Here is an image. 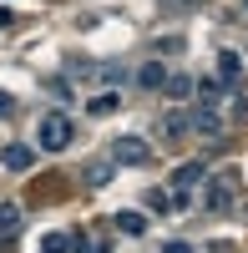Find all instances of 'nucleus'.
<instances>
[{
	"label": "nucleus",
	"mask_w": 248,
	"mask_h": 253,
	"mask_svg": "<svg viewBox=\"0 0 248 253\" xmlns=\"http://www.w3.org/2000/svg\"><path fill=\"white\" fill-rule=\"evenodd\" d=\"M71 117L66 112H46L41 117V126H36V142H41V152H66L71 147Z\"/></svg>",
	"instance_id": "nucleus-1"
},
{
	"label": "nucleus",
	"mask_w": 248,
	"mask_h": 253,
	"mask_svg": "<svg viewBox=\"0 0 248 253\" xmlns=\"http://www.w3.org/2000/svg\"><path fill=\"white\" fill-rule=\"evenodd\" d=\"M233 193H238V182H233V172H223V177H208L203 182V208H208V213H228L233 208Z\"/></svg>",
	"instance_id": "nucleus-2"
},
{
	"label": "nucleus",
	"mask_w": 248,
	"mask_h": 253,
	"mask_svg": "<svg viewBox=\"0 0 248 253\" xmlns=\"http://www.w3.org/2000/svg\"><path fill=\"white\" fill-rule=\"evenodd\" d=\"M147 157H152V147L142 142V137H117V142H112V162H132V167H142Z\"/></svg>",
	"instance_id": "nucleus-3"
},
{
	"label": "nucleus",
	"mask_w": 248,
	"mask_h": 253,
	"mask_svg": "<svg viewBox=\"0 0 248 253\" xmlns=\"http://www.w3.org/2000/svg\"><path fill=\"white\" fill-rule=\"evenodd\" d=\"M0 162H5V172H31V162H36V152L26 142H10L5 152H0Z\"/></svg>",
	"instance_id": "nucleus-4"
},
{
	"label": "nucleus",
	"mask_w": 248,
	"mask_h": 253,
	"mask_svg": "<svg viewBox=\"0 0 248 253\" xmlns=\"http://www.w3.org/2000/svg\"><path fill=\"white\" fill-rule=\"evenodd\" d=\"M193 132H198L203 142H218V137H223V117H218L213 107H203V112L193 117Z\"/></svg>",
	"instance_id": "nucleus-5"
},
{
	"label": "nucleus",
	"mask_w": 248,
	"mask_h": 253,
	"mask_svg": "<svg viewBox=\"0 0 248 253\" xmlns=\"http://www.w3.org/2000/svg\"><path fill=\"white\" fill-rule=\"evenodd\" d=\"M162 81H167V66H162V61L137 66V86H142V91H162Z\"/></svg>",
	"instance_id": "nucleus-6"
},
{
	"label": "nucleus",
	"mask_w": 248,
	"mask_h": 253,
	"mask_svg": "<svg viewBox=\"0 0 248 253\" xmlns=\"http://www.w3.org/2000/svg\"><path fill=\"white\" fill-rule=\"evenodd\" d=\"M203 182H208V167H203V162H182L177 177H172V187H188V193H193V187H203Z\"/></svg>",
	"instance_id": "nucleus-7"
},
{
	"label": "nucleus",
	"mask_w": 248,
	"mask_h": 253,
	"mask_svg": "<svg viewBox=\"0 0 248 253\" xmlns=\"http://www.w3.org/2000/svg\"><path fill=\"white\" fill-rule=\"evenodd\" d=\"M182 132H188V117H177V112H167V117L157 122V137H162V142H177Z\"/></svg>",
	"instance_id": "nucleus-8"
},
{
	"label": "nucleus",
	"mask_w": 248,
	"mask_h": 253,
	"mask_svg": "<svg viewBox=\"0 0 248 253\" xmlns=\"http://www.w3.org/2000/svg\"><path fill=\"white\" fill-rule=\"evenodd\" d=\"M117 233H127V238L147 233V218H142V213H117Z\"/></svg>",
	"instance_id": "nucleus-9"
},
{
	"label": "nucleus",
	"mask_w": 248,
	"mask_h": 253,
	"mask_svg": "<svg viewBox=\"0 0 248 253\" xmlns=\"http://www.w3.org/2000/svg\"><path fill=\"white\" fill-rule=\"evenodd\" d=\"M117 101H122L117 91H96V96L86 101V112H91V117H107V112H117Z\"/></svg>",
	"instance_id": "nucleus-10"
},
{
	"label": "nucleus",
	"mask_w": 248,
	"mask_h": 253,
	"mask_svg": "<svg viewBox=\"0 0 248 253\" xmlns=\"http://www.w3.org/2000/svg\"><path fill=\"white\" fill-rule=\"evenodd\" d=\"M0 233H5V238L20 233V208L15 203H0Z\"/></svg>",
	"instance_id": "nucleus-11"
},
{
	"label": "nucleus",
	"mask_w": 248,
	"mask_h": 253,
	"mask_svg": "<svg viewBox=\"0 0 248 253\" xmlns=\"http://www.w3.org/2000/svg\"><path fill=\"white\" fill-rule=\"evenodd\" d=\"M218 71H223V81H238V71H243L238 51H218Z\"/></svg>",
	"instance_id": "nucleus-12"
},
{
	"label": "nucleus",
	"mask_w": 248,
	"mask_h": 253,
	"mask_svg": "<svg viewBox=\"0 0 248 253\" xmlns=\"http://www.w3.org/2000/svg\"><path fill=\"white\" fill-rule=\"evenodd\" d=\"M162 91H167L172 101H182V96H193V81H188V76H167V81H162Z\"/></svg>",
	"instance_id": "nucleus-13"
},
{
	"label": "nucleus",
	"mask_w": 248,
	"mask_h": 253,
	"mask_svg": "<svg viewBox=\"0 0 248 253\" xmlns=\"http://www.w3.org/2000/svg\"><path fill=\"white\" fill-rule=\"evenodd\" d=\"M193 91L208 101V107H218V101H223V81H193Z\"/></svg>",
	"instance_id": "nucleus-14"
},
{
	"label": "nucleus",
	"mask_w": 248,
	"mask_h": 253,
	"mask_svg": "<svg viewBox=\"0 0 248 253\" xmlns=\"http://www.w3.org/2000/svg\"><path fill=\"white\" fill-rule=\"evenodd\" d=\"M66 243H71V238H66V233H51V238H46V243H41V253H66Z\"/></svg>",
	"instance_id": "nucleus-15"
},
{
	"label": "nucleus",
	"mask_w": 248,
	"mask_h": 253,
	"mask_svg": "<svg viewBox=\"0 0 248 253\" xmlns=\"http://www.w3.org/2000/svg\"><path fill=\"white\" fill-rule=\"evenodd\" d=\"M51 96H56V101H71V81L56 76V81H51Z\"/></svg>",
	"instance_id": "nucleus-16"
},
{
	"label": "nucleus",
	"mask_w": 248,
	"mask_h": 253,
	"mask_svg": "<svg viewBox=\"0 0 248 253\" xmlns=\"http://www.w3.org/2000/svg\"><path fill=\"white\" fill-rule=\"evenodd\" d=\"M86 182H91V187H107V182H112V167H91Z\"/></svg>",
	"instance_id": "nucleus-17"
},
{
	"label": "nucleus",
	"mask_w": 248,
	"mask_h": 253,
	"mask_svg": "<svg viewBox=\"0 0 248 253\" xmlns=\"http://www.w3.org/2000/svg\"><path fill=\"white\" fill-rule=\"evenodd\" d=\"M10 107H15V101H10V91H0V117H10Z\"/></svg>",
	"instance_id": "nucleus-18"
},
{
	"label": "nucleus",
	"mask_w": 248,
	"mask_h": 253,
	"mask_svg": "<svg viewBox=\"0 0 248 253\" xmlns=\"http://www.w3.org/2000/svg\"><path fill=\"white\" fill-rule=\"evenodd\" d=\"M162 253H193L188 243H162Z\"/></svg>",
	"instance_id": "nucleus-19"
},
{
	"label": "nucleus",
	"mask_w": 248,
	"mask_h": 253,
	"mask_svg": "<svg viewBox=\"0 0 248 253\" xmlns=\"http://www.w3.org/2000/svg\"><path fill=\"white\" fill-rule=\"evenodd\" d=\"M243 5H248V0H243Z\"/></svg>",
	"instance_id": "nucleus-20"
}]
</instances>
